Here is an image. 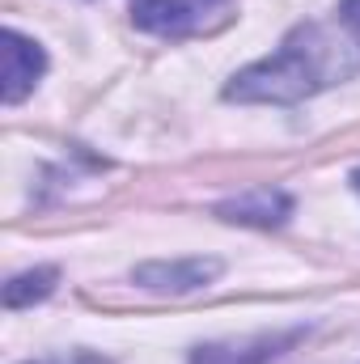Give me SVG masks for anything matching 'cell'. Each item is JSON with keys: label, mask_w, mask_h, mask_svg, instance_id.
<instances>
[{"label": "cell", "mask_w": 360, "mask_h": 364, "mask_svg": "<svg viewBox=\"0 0 360 364\" xmlns=\"http://www.w3.org/2000/svg\"><path fill=\"white\" fill-rule=\"evenodd\" d=\"M360 73V30L335 9L331 21H301L292 26L280 47L242 68L229 85V102L246 106H292L314 93L344 85Z\"/></svg>", "instance_id": "obj_1"}, {"label": "cell", "mask_w": 360, "mask_h": 364, "mask_svg": "<svg viewBox=\"0 0 360 364\" xmlns=\"http://www.w3.org/2000/svg\"><path fill=\"white\" fill-rule=\"evenodd\" d=\"M233 0H132V21L157 38H191L216 30L229 17Z\"/></svg>", "instance_id": "obj_2"}, {"label": "cell", "mask_w": 360, "mask_h": 364, "mask_svg": "<svg viewBox=\"0 0 360 364\" xmlns=\"http://www.w3.org/2000/svg\"><path fill=\"white\" fill-rule=\"evenodd\" d=\"M309 326H288V331H268L250 339H221V343H199L191 352V364H275L284 352H292Z\"/></svg>", "instance_id": "obj_3"}, {"label": "cell", "mask_w": 360, "mask_h": 364, "mask_svg": "<svg viewBox=\"0 0 360 364\" xmlns=\"http://www.w3.org/2000/svg\"><path fill=\"white\" fill-rule=\"evenodd\" d=\"M4 81H0V97L4 106H17L26 93L38 85V77L47 73V51L26 38L21 30H4Z\"/></svg>", "instance_id": "obj_4"}, {"label": "cell", "mask_w": 360, "mask_h": 364, "mask_svg": "<svg viewBox=\"0 0 360 364\" xmlns=\"http://www.w3.org/2000/svg\"><path fill=\"white\" fill-rule=\"evenodd\" d=\"M221 275V259H157L136 267L132 279L149 292H199Z\"/></svg>", "instance_id": "obj_5"}, {"label": "cell", "mask_w": 360, "mask_h": 364, "mask_svg": "<svg viewBox=\"0 0 360 364\" xmlns=\"http://www.w3.org/2000/svg\"><path fill=\"white\" fill-rule=\"evenodd\" d=\"M221 220H233V225H255V229H271V225H284L292 216V195L280 191V186H255L229 203L216 208Z\"/></svg>", "instance_id": "obj_6"}, {"label": "cell", "mask_w": 360, "mask_h": 364, "mask_svg": "<svg viewBox=\"0 0 360 364\" xmlns=\"http://www.w3.org/2000/svg\"><path fill=\"white\" fill-rule=\"evenodd\" d=\"M55 279H60L55 267H34V272H26V275H13V279L4 284V305H9V309H21V305H30V301H43V296H51Z\"/></svg>", "instance_id": "obj_7"}, {"label": "cell", "mask_w": 360, "mask_h": 364, "mask_svg": "<svg viewBox=\"0 0 360 364\" xmlns=\"http://www.w3.org/2000/svg\"><path fill=\"white\" fill-rule=\"evenodd\" d=\"M26 364H110V360L93 356V352H73V356H51V360H26Z\"/></svg>", "instance_id": "obj_8"}, {"label": "cell", "mask_w": 360, "mask_h": 364, "mask_svg": "<svg viewBox=\"0 0 360 364\" xmlns=\"http://www.w3.org/2000/svg\"><path fill=\"white\" fill-rule=\"evenodd\" d=\"M339 13H344V17L360 30V0H339Z\"/></svg>", "instance_id": "obj_9"}, {"label": "cell", "mask_w": 360, "mask_h": 364, "mask_svg": "<svg viewBox=\"0 0 360 364\" xmlns=\"http://www.w3.org/2000/svg\"><path fill=\"white\" fill-rule=\"evenodd\" d=\"M352 186H356V195H360V170H356V174H352Z\"/></svg>", "instance_id": "obj_10"}]
</instances>
